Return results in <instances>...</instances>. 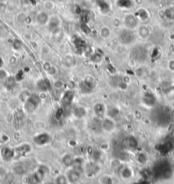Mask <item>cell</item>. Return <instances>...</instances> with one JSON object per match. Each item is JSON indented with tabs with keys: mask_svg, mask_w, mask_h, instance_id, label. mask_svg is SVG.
I'll use <instances>...</instances> for the list:
<instances>
[{
	"mask_svg": "<svg viewBox=\"0 0 174 184\" xmlns=\"http://www.w3.org/2000/svg\"><path fill=\"white\" fill-rule=\"evenodd\" d=\"M130 158L129 156V153L127 152H121L120 153V156H119V158L121 160V161H127Z\"/></svg>",
	"mask_w": 174,
	"mask_h": 184,
	"instance_id": "cell-32",
	"label": "cell"
},
{
	"mask_svg": "<svg viewBox=\"0 0 174 184\" xmlns=\"http://www.w3.org/2000/svg\"><path fill=\"white\" fill-rule=\"evenodd\" d=\"M66 177H67V179H68L69 183H78V182L79 181V179L81 177V173H80L79 169L72 167L68 171Z\"/></svg>",
	"mask_w": 174,
	"mask_h": 184,
	"instance_id": "cell-6",
	"label": "cell"
},
{
	"mask_svg": "<svg viewBox=\"0 0 174 184\" xmlns=\"http://www.w3.org/2000/svg\"><path fill=\"white\" fill-rule=\"evenodd\" d=\"M73 184H78V183H73Z\"/></svg>",
	"mask_w": 174,
	"mask_h": 184,
	"instance_id": "cell-42",
	"label": "cell"
},
{
	"mask_svg": "<svg viewBox=\"0 0 174 184\" xmlns=\"http://www.w3.org/2000/svg\"><path fill=\"white\" fill-rule=\"evenodd\" d=\"M170 92H172V93H174V87H172V88L170 89Z\"/></svg>",
	"mask_w": 174,
	"mask_h": 184,
	"instance_id": "cell-40",
	"label": "cell"
},
{
	"mask_svg": "<svg viewBox=\"0 0 174 184\" xmlns=\"http://www.w3.org/2000/svg\"><path fill=\"white\" fill-rule=\"evenodd\" d=\"M16 62V58L15 57H11L10 59V62L11 63V64H14L15 62Z\"/></svg>",
	"mask_w": 174,
	"mask_h": 184,
	"instance_id": "cell-38",
	"label": "cell"
},
{
	"mask_svg": "<svg viewBox=\"0 0 174 184\" xmlns=\"http://www.w3.org/2000/svg\"><path fill=\"white\" fill-rule=\"evenodd\" d=\"M68 181L64 175H59L56 179V184H68Z\"/></svg>",
	"mask_w": 174,
	"mask_h": 184,
	"instance_id": "cell-27",
	"label": "cell"
},
{
	"mask_svg": "<svg viewBox=\"0 0 174 184\" xmlns=\"http://www.w3.org/2000/svg\"><path fill=\"white\" fill-rule=\"evenodd\" d=\"M101 128L107 133L113 132L115 129V120L110 117H104L101 121Z\"/></svg>",
	"mask_w": 174,
	"mask_h": 184,
	"instance_id": "cell-5",
	"label": "cell"
},
{
	"mask_svg": "<svg viewBox=\"0 0 174 184\" xmlns=\"http://www.w3.org/2000/svg\"><path fill=\"white\" fill-rule=\"evenodd\" d=\"M93 111L97 118H103L105 117L107 109L102 103H96L93 107Z\"/></svg>",
	"mask_w": 174,
	"mask_h": 184,
	"instance_id": "cell-14",
	"label": "cell"
},
{
	"mask_svg": "<svg viewBox=\"0 0 174 184\" xmlns=\"http://www.w3.org/2000/svg\"><path fill=\"white\" fill-rule=\"evenodd\" d=\"M44 8H45V11H50V10H54L55 4L51 1H46L45 3H44Z\"/></svg>",
	"mask_w": 174,
	"mask_h": 184,
	"instance_id": "cell-29",
	"label": "cell"
},
{
	"mask_svg": "<svg viewBox=\"0 0 174 184\" xmlns=\"http://www.w3.org/2000/svg\"><path fill=\"white\" fill-rule=\"evenodd\" d=\"M14 151H15V158H21L31 152V146L27 143L21 144L14 148Z\"/></svg>",
	"mask_w": 174,
	"mask_h": 184,
	"instance_id": "cell-9",
	"label": "cell"
},
{
	"mask_svg": "<svg viewBox=\"0 0 174 184\" xmlns=\"http://www.w3.org/2000/svg\"><path fill=\"white\" fill-rule=\"evenodd\" d=\"M64 62H65V64L68 67H72L75 64V58L73 57L70 56V55H68L66 57L65 59H64Z\"/></svg>",
	"mask_w": 174,
	"mask_h": 184,
	"instance_id": "cell-24",
	"label": "cell"
},
{
	"mask_svg": "<svg viewBox=\"0 0 174 184\" xmlns=\"http://www.w3.org/2000/svg\"><path fill=\"white\" fill-rule=\"evenodd\" d=\"M60 26H61V18L56 15L49 17V19L47 23V28L51 33H56L58 32L60 29Z\"/></svg>",
	"mask_w": 174,
	"mask_h": 184,
	"instance_id": "cell-4",
	"label": "cell"
},
{
	"mask_svg": "<svg viewBox=\"0 0 174 184\" xmlns=\"http://www.w3.org/2000/svg\"><path fill=\"white\" fill-rule=\"evenodd\" d=\"M99 169L100 167H99L98 164L96 161L89 162L86 165V172L89 177H92L96 173H98Z\"/></svg>",
	"mask_w": 174,
	"mask_h": 184,
	"instance_id": "cell-13",
	"label": "cell"
},
{
	"mask_svg": "<svg viewBox=\"0 0 174 184\" xmlns=\"http://www.w3.org/2000/svg\"><path fill=\"white\" fill-rule=\"evenodd\" d=\"M99 35L102 40H109L112 35V31L110 27L107 25L102 26L99 30Z\"/></svg>",
	"mask_w": 174,
	"mask_h": 184,
	"instance_id": "cell-19",
	"label": "cell"
},
{
	"mask_svg": "<svg viewBox=\"0 0 174 184\" xmlns=\"http://www.w3.org/2000/svg\"><path fill=\"white\" fill-rule=\"evenodd\" d=\"M79 87L81 89V91L83 92H85V93L92 92V89L94 88V80L92 79V78L91 79L90 77L86 78V79L80 83Z\"/></svg>",
	"mask_w": 174,
	"mask_h": 184,
	"instance_id": "cell-11",
	"label": "cell"
},
{
	"mask_svg": "<svg viewBox=\"0 0 174 184\" xmlns=\"http://www.w3.org/2000/svg\"><path fill=\"white\" fill-rule=\"evenodd\" d=\"M73 97H74V94L71 91H67V92H64V94H63L62 99H61V104L63 105V108L68 107L69 105L72 104Z\"/></svg>",
	"mask_w": 174,
	"mask_h": 184,
	"instance_id": "cell-15",
	"label": "cell"
},
{
	"mask_svg": "<svg viewBox=\"0 0 174 184\" xmlns=\"http://www.w3.org/2000/svg\"><path fill=\"white\" fill-rule=\"evenodd\" d=\"M0 141L3 143H5V142H8L10 141V137L7 135H5V134H3V135H1V137H0Z\"/></svg>",
	"mask_w": 174,
	"mask_h": 184,
	"instance_id": "cell-35",
	"label": "cell"
},
{
	"mask_svg": "<svg viewBox=\"0 0 174 184\" xmlns=\"http://www.w3.org/2000/svg\"><path fill=\"white\" fill-rule=\"evenodd\" d=\"M3 64H4L3 59L2 58V57H0V69H1V68H3Z\"/></svg>",
	"mask_w": 174,
	"mask_h": 184,
	"instance_id": "cell-39",
	"label": "cell"
},
{
	"mask_svg": "<svg viewBox=\"0 0 174 184\" xmlns=\"http://www.w3.org/2000/svg\"><path fill=\"white\" fill-rule=\"evenodd\" d=\"M45 71L47 72V74H48L49 76H56V74L58 73V69H57L55 65L50 64V66H49L48 69H46Z\"/></svg>",
	"mask_w": 174,
	"mask_h": 184,
	"instance_id": "cell-25",
	"label": "cell"
},
{
	"mask_svg": "<svg viewBox=\"0 0 174 184\" xmlns=\"http://www.w3.org/2000/svg\"><path fill=\"white\" fill-rule=\"evenodd\" d=\"M73 116L76 118L81 119L84 118L86 115H87V110L85 106H77L73 109Z\"/></svg>",
	"mask_w": 174,
	"mask_h": 184,
	"instance_id": "cell-18",
	"label": "cell"
},
{
	"mask_svg": "<svg viewBox=\"0 0 174 184\" xmlns=\"http://www.w3.org/2000/svg\"><path fill=\"white\" fill-rule=\"evenodd\" d=\"M131 174H132V171H131V168L128 166H125L120 170V175H121L122 177L125 178V179L131 177Z\"/></svg>",
	"mask_w": 174,
	"mask_h": 184,
	"instance_id": "cell-22",
	"label": "cell"
},
{
	"mask_svg": "<svg viewBox=\"0 0 174 184\" xmlns=\"http://www.w3.org/2000/svg\"><path fill=\"white\" fill-rule=\"evenodd\" d=\"M143 102L146 105H149V106H152L154 105V104L155 103V97L154 95L152 93V92H146L143 96Z\"/></svg>",
	"mask_w": 174,
	"mask_h": 184,
	"instance_id": "cell-20",
	"label": "cell"
},
{
	"mask_svg": "<svg viewBox=\"0 0 174 184\" xmlns=\"http://www.w3.org/2000/svg\"><path fill=\"white\" fill-rule=\"evenodd\" d=\"M40 97L39 94L33 93L28 96L24 102V111L27 114H31L39 108L40 105Z\"/></svg>",
	"mask_w": 174,
	"mask_h": 184,
	"instance_id": "cell-2",
	"label": "cell"
},
{
	"mask_svg": "<svg viewBox=\"0 0 174 184\" xmlns=\"http://www.w3.org/2000/svg\"><path fill=\"white\" fill-rule=\"evenodd\" d=\"M122 24L125 28L131 30H136L140 25V22L138 18L136 17V15L133 13H128L124 16L122 18Z\"/></svg>",
	"mask_w": 174,
	"mask_h": 184,
	"instance_id": "cell-3",
	"label": "cell"
},
{
	"mask_svg": "<svg viewBox=\"0 0 174 184\" xmlns=\"http://www.w3.org/2000/svg\"><path fill=\"white\" fill-rule=\"evenodd\" d=\"M13 48L15 50H16V51H19V50L21 48V43H19V41H15V42L13 43Z\"/></svg>",
	"mask_w": 174,
	"mask_h": 184,
	"instance_id": "cell-36",
	"label": "cell"
},
{
	"mask_svg": "<svg viewBox=\"0 0 174 184\" xmlns=\"http://www.w3.org/2000/svg\"><path fill=\"white\" fill-rule=\"evenodd\" d=\"M134 14L136 15V17H138L140 22H145L149 18L148 11L145 8H143V7L138 8V10H136V13Z\"/></svg>",
	"mask_w": 174,
	"mask_h": 184,
	"instance_id": "cell-16",
	"label": "cell"
},
{
	"mask_svg": "<svg viewBox=\"0 0 174 184\" xmlns=\"http://www.w3.org/2000/svg\"><path fill=\"white\" fill-rule=\"evenodd\" d=\"M136 34L141 40H147L151 34V28L146 24H140L136 29Z\"/></svg>",
	"mask_w": 174,
	"mask_h": 184,
	"instance_id": "cell-7",
	"label": "cell"
},
{
	"mask_svg": "<svg viewBox=\"0 0 174 184\" xmlns=\"http://www.w3.org/2000/svg\"><path fill=\"white\" fill-rule=\"evenodd\" d=\"M49 19V16L48 15V13L46 12L45 10H41V11H39L36 15V17H35V21L36 22L39 24V25H42V26H46L47 23H48V21Z\"/></svg>",
	"mask_w": 174,
	"mask_h": 184,
	"instance_id": "cell-12",
	"label": "cell"
},
{
	"mask_svg": "<svg viewBox=\"0 0 174 184\" xmlns=\"http://www.w3.org/2000/svg\"><path fill=\"white\" fill-rule=\"evenodd\" d=\"M137 160L138 161V163H140V164H145L147 160H148V157H147V155L143 153V152H140V153H138V156H137Z\"/></svg>",
	"mask_w": 174,
	"mask_h": 184,
	"instance_id": "cell-26",
	"label": "cell"
},
{
	"mask_svg": "<svg viewBox=\"0 0 174 184\" xmlns=\"http://www.w3.org/2000/svg\"><path fill=\"white\" fill-rule=\"evenodd\" d=\"M0 156L3 158V160L10 162L13 158H15V151H14V149L9 147H3L0 150Z\"/></svg>",
	"mask_w": 174,
	"mask_h": 184,
	"instance_id": "cell-10",
	"label": "cell"
},
{
	"mask_svg": "<svg viewBox=\"0 0 174 184\" xmlns=\"http://www.w3.org/2000/svg\"><path fill=\"white\" fill-rule=\"evenodd\" d=\"M9 76H10L9 73L6 69H4L3 68L0 69V81H5Z\"/></svg>",
	"mask_w": 174,
	"mask_h": 184,
	"instance_id": "cell-30",
	"label": "cell"
},
{
	"mask_svg": "<svg viewBox=\"0 0 174 184\" xmlns=\"http://www.w3.org/2000/svg\"><path fill=\"white\" fill-rule=\"evenodd\" d=\"M37 87H38V88L40 89V91L41 92H45L47 91V89H48V87H47V84H46L45 81H44V80H40L37 83Z\"/></svg>",
	"mask_w": 174,
	"mask_h": 184,
	"instance_id": "cell-23",
	"label": "cell"
},
{
	"mask_svg": "<svg viewBox=\"0 0 174 184\" xmlns=\"http://www.w3.org/2000/svg\"><path fill=\"white\" fill-rule=\"evenodd\" d=\"M122 23V20L121 19H120L118 17H115L114 18V20H113V24L115 25V27H120Z\"/></svg>",
	"mask_w": 174,
	"mask_h": 184,
	"instance_id": "cell-34",
	"label": "cell"
},
{
	"mask_svg": "<svg viewBox=\"0 0 174 184\" xmlns=\"http://www.w3.org/2000/svg\"><path fill=\"white\" fill-rule=\"evenodd\" d=\"M137 39V34L134 30L128 29L125 27H122L118 33L119 42L123 46H130L135 43Z\"/></svg>",
	"mask_w": 174,
	"mask_h": 184,
	"instance_id": "cell-1",
	"label": "cell"
},
{
	"mask_svg": "<svg viewBox=\"0 0 174 184\" xmlns=\"http://www.w3.org/2000/svg\"><path fill=\"white\" fill-rule=\"evenodd\" d=\"M125 146L128 150H135L138 147V142L133 136H129L125 139Z\"/></svg>",
	"mask_w": 174,
	"mask_h": 184,
	"instance_id": "cell-17",
	"label": "cell"
},
{
	"mask_svg": "<svg viewBox=\"0 0 174 184\" xmlns=\"http://www.w3.org/2000/svg\"><path fill=\"white\" fill-rule=\"evenodd\" d=\"M174 14V9L173 8H169L167 10L165 11V15H166V17H167L168 19H174V16L172 15Z\"/></svg>",
	"mask_w": 174,
	"mask_h": 184,
	"instance_id": "cell-31",
	"label": "cell"
},
{
	"mask_svg": "<svg viewBox=\"0 0 174 184\" xmlns=\"http://www.w3.org/2000/svg\"><path fill=\"white\" fill-rule=\"evenodd\" d=\"M168 68L170 69V70H172V71H173L174 72V61L173 60H172V61H170V62H169Z\"/></svg>",
	"mask_w": 174,
	"mask_h": 184,
	"instance_id": "cell-37",
	"label": "cell"
},
{
	"mask_svg": "<svg viewBox=\"0 0 174 184\" xmlns=\"http://www.w3.org/2000/svg\"><path fill=\"white\" fill-rule=\"evenodd\" d=\"M52 87L56 90H60V89H63V87H64V83H63L61 80H56L54 81L52 83Z\"/></svg>",
	"mask_w": 174,
	"mask_h": 184,
	"instance_id": "cell-28",
	"label": "cell"
},
{
	"mask_svg": "<svg viewBox=\"0 0 174 184\" xmlns=\"http://www.w3.org/2000/svg\"><path fill=\"white\" fill-rule=\"evenodd\" d=\"M50 140H51V137L48 133H40L33 137V142L39 147L45 146L49 143Z\"/></svg>",
	"mask_w": 174,
	"mask_h": 184,
	"instance_id": "cell-8",
	"label": "cell"
},
{
	"mask_svg": "<svg viewBox=\"0 0 174 184\" xmlns=\"http://www.w3.org/2000/svg\"><path fill=\"white\" fill-rule=\"evenodd\" d=\"M73 159H74V157H73L71 154H65L62 158V162L66 166H73Z\"/></svg>",
	"mask_w": 174,
	"mask_h": 184,
	"instance_id": "cell-21",
	"label": "cell"
},
{
	"mask_svg": "<svg viewBox=\"0 0 174 184\" xmlns=\"http://www.w3.org/2000/svg\"><path fill=\"white\" fill-rule=\"evenodd\" d=\"M7 36H8L7 31L3 28V27L0 26V39H5Z\"/></svg>",
	"mask_w": 174,
	"mask_h": 184,
	"instance_id": "cell-33",
	"label": "cell"
},
{
	"mask_svg": "<svg viewBox=\"0 0 174 184\" xmlns=\"http://www.w3.org/2000/svg\"><path fill=\"white\" fill-rule=\"evenodd\" d=\"M0 109H1V105H0Z\"/></svg>",
	"mask_w": 174,
	"mask_h": 184,
	"instance_id": "cell-41",
	"label": "cell"
}]
</instances>
